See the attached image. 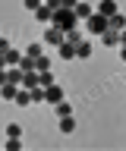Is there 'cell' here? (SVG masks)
Segmentation results:
<instances>
[{
	"label": "cell",
	"mask_w": 126,
	"mask_h": 151,
	"mask_svg": "<svg viewBox=\"0 0 126 151\" xmlns=\"http://www.w3.org/2000/svg\"><path fill=\"white\" fill-rule=\"evenodd\" d=\"M76 13L73 9H66V6H60V9H54V16H50V25H57L60 32H69V28H76Z\"/></svg>",
	"instance_id": "obj_1"
},
{
	"label": "cell",
	"mask_w": 126,
	"mask_h": 151,
	"mask_svg": "<svg viewBox=\"0 0 126 151\" xmlns=\"http://www.w3.org/2000/svg\"><path fill=\"white\" fill-rule=\"evenodd\" d=\"M85 28H88V35H101L107 28V16H101V13H91V16L85 19Z\"/></svg>",
	"instance_id": "obj_2"
},
{
	"label": "cell",
	"mask_w": 126,
	"mask_h": 151,
	"mask_svg": "<svg viewBox=\"0 0 126 151\" xmlns=\"http://www.w3.org/2000/svg\"><path fill=\"white\" fill-rule=\"evenodd\" d=\"M63 41H66V35H63L57 25H48V32H44V47H54V50H57Z\"/></svg>",
	"instance_id": "obj_3"
},
{
	"label": "cell",
	"mask_w": 126,
	"mask_h": 151,
	"mask_svg": "<svg viewBox=\"0 0 126 151\" xmlns=\"http://www.w3.org/2000/svg\"><path fill=\"white\" fill-rule=\"evenodd\" d=\"M44 101H48V104H57V101H63V88H60L57 82H54V85H48V88H44Z\"/></svg>",
	"instance_id": "obj_4"
},
{
	"label": "cell",
	"mask_w": 126,
	"mask_h": 151,
	"mask_svg": "<svg viewBox=\"0 0 126 151\" xmlns=\"http://www.w3.org/2000/svg\"><path fill=\"white\" fill-rule=\"evenodd\" d=\"M73 13H76V19H79V22H85V19L91 16V13H95V6H91V3H85V0H79Z\"/></svg>",
	"instance_id": "obj_5"
},
{
	"label": "cell",
	"mask_w": 126,
	"mask_h": 151,
	"mask_svg": "<svg viewBox=\"0 0 126 151\" xmlns=\"http://www.w3.org/2000/svg\"><path fill=\"white\" fill-rule=\"evenodd\" d=\"M95 13H101V16H107V19H110V16L117 13V0H101V3L95 6Z\"/></svg>",
	"instance_id": "obj_6"
},
{
	"label": "cell",
	"mask_w": 126,
	"mask_h": 151,
	"mask_svg": "<svg viewBox=\"0 0 126 151\" xmlns=\"http://www.w3.org/2000/svg\"><path fill=\"white\" fill-rule=\"evenodd\" d=\"M13 104H19V107H29V104H32V91L19 85V91H16V98H13Z\"/></svg>",
	"instance_id": "obj_7"
},
{
	"label": "cell",
	"mask_w": 126,
	"mask_h": 151,
	"mask_svg": "<svg viewBox=\"0 0 126 151\" xmlns=\"http://www.w3.org/2000/svg\"><path fill=\"white\" fill-rule=\"evenodd\" d=\"M35 85H38V69L22 73V88H35Z\"/></svg>",
	"instance_id": "obj_8"
},
{
	"label": "cell",
	"mask_w": 126,
	"mask_h": 151,
	"mask_svg": "<svg viewBox=\"0 0 126 151\" xmlns=\"http://www.w3.org/2000/svg\"><path fill=\"white\" fill-rule=\"evenodd\" d=\"M3 60H6V66H16L22 60V54L16 50V47H6V50H3Z\"/></svg>",
	"instance_id": "obj_9"
},
{
	"label": "cell",
	"mask_w": 126,
	"mask_h": 151,
	"mask_svg": "<svg viewBox=\"0 0 126 151\" xmlns=\"http://www.w3.org/2000/svg\"><path fill=\"white\" fill-rule=\"evenodd\" d=\"M6 82L22 85V69H19V66H6Z\"/></svg>",
	"instance_id": "obj_10"
},
{
	"label": "cell",
	"mask_w": 126,
	"mask_h": 151,
	"mask_svg": "<svg viewBox=\"0 0 126 151\" xmlns=\"http://www.w3.org/2000/svg\"><path fill=\"white\" fill-rule=\"evenodd\" d=\"M57 54L63 57V60H73V57H76V44H69V41H63V44L57 47Z\"/></svg>",
	"instance_id": "obj_11"
},
{
	"label": "cell",
	"mask_w": 126,
	"mask_h": 151,
	"mask_svg": "<svg viewBox=\"0 0 126 151\" xmlns=\"http://www.w3.org/2000/svg\"><path fill=\"white\" fill-rule=\"evenodd\" d=\"M50 16H54V9H50L48 3H41V6L35 9V19H38V22H50Z\"/></svg>",
	"instance_id": "obj_12"
},
{
	"label": "cell",
	"mask_w": 126,
	"mask_h": 151,
	"mask_svg": "<svg viewBox=\"0 0 126 151\" xmlns=\"http://www.w3.org/2000/svg\"><path fill=\"white\" fill-rule=\"evenodd\" d=\"M107 25H110V28H117V32H120V28H126V16H123V13H120V9H117L114 16L107 19Z\"/></svg>",
	"instance_id": "obj_13"
},
{
	"label": "cell",
	"mask_w": 126,
	"mask_h": 151,
	"mask_svg": "<svg viewBox=\"0 0 126 151\" xmlns=\"http://www.w3.org/2000/svg\"><path fill=\"white\" fill-rule=\"evenodd\" d=\"M16 91H19V85H13V82H3V85H0V94H3L6 101H13V98H16Z\"/></svg>",
	"instance_id": "obj_14"
},
{
	"label": "cell",
	"mask_w": 126,
	"mask_h": 151,
	"mask_svg": "<svg viewBox=\"0 0 126 151\" xmlns=\"http://www.w3.org/2000/svg\"><path fill=\"white\" fill-rule=\"evenodd\" d=\"M76 57L79 60H88V57H91V44H88V41H79L76 44Z\"/></svg>",
	"instance_id": "obj_15"
},
{
	"label": "cell",
	"mask_w": 126,
	"mask_h": 151,
	"mask_svg": "<svg viewBox=\"0 0 126 151\" xmlns=\"http://www.w3.org/2000/svg\"><path fill=\"white\" fill-rule=\"evenodd\" d=\"M73 129H76V120H73V113H69V116H60V132H66V135H69Z\"/></svg>",
	"instance_id": "obj_16"
},
{
	"label": "cell",
	"mask_w": 126,
	"mask_h": 151,
	"mask_svg": "<svg viewBox=\"0 0 126 151\" xmlns=\"http://www.w3.org/2000/svg\"><path fill=\"white\" fill-rule=\"evenodd\" d=\"M16 66H19L22 73H29V69H35V57H29V54H22V60H19V63H16Z\"/></svg>",
	"instance_id": "obj_17"
},
{
	"label": "cell",
	"mask_w": 126,
	"mask_h": 151,
	"mask_svg": "<svg viewBox=\"0 0 126 151\" xmlns=\"http://www.w3.org/2000/svg\"><path fill=\"white\" fill-rule=\"evenodd\" d=\"M35 69H38V73H44V69H50V57H48V54L35 57Z\"/></svg>",
	"instance_id": "obj_18"
},
{
	"label": "cell",
	"mask_w": 126,
	"mask_h": 151,
	"mask_svg": "<svg viewBox=\"0 0 126 151\" xmlns=\"http://www.w3.org/2000/svg\"><path fill=\"white\" fill-rule=\"evenodd\" d=\"M54 107H57V116H69V113H73V104L69 101H57Z\"/></svg>",
	"instance_id": "obj_19"
},
{
	"label": "cell",
	"mask_w": 126,
	"mask_h": 151,
	"mask_svg": "<svg viewBox=\"0 0 126 151\" xmlns=\"http://www.w3.org/2000/svg\"><path fill=\"white\" fill-rule=\"evenodd\" d=\"M25 54H29V57H41V54H44V44H41V41H35V44L25 47Z\"/></svg>",
	"instance_id": "obj_20"
},
{
	"label": "cell",
	"mask_w": 126,
	"mask_h": 151,
	"mask_svg": "<svg viewBox=\"0 0 126 151\" xmlns=\"http://www.w3.org/2000/svg\"><path fill=\"white\" fill-rule=\"evenodd\" d=\"M38 85H41V88H48V85H54V76H50V69L38 73Z\"/></svg>",
	"instance_id": "obj_21"
},
{
	"label": "cell",
	"mask_w": 126,
	"mask_h": 151,
	"mask_svg": "<svg viewBox=\"0 0 126 151\" xmlns=\"http://www.w3.org/2000/svg\"><path fill=\"white\" fill-rule=\"evenodd\" d=\"M63 35H66V41H69V44H79V41H82L79 28H69V32H63Z\"/></svg>",
	"instance_id": "obj_22"
},
{
	"label": "cell",
	"mask_w": 126,
	"mask_h": 151,
	"mask_svg": "<svg viewBox=\"0 0 126 151\" xmlns=\"http://www.w3.org/2000/svg\"><path fill=\"white\" fill-rule=\"evenodd\" d=\"M22 148V142L16 139V135H10V139H6V151H19Z\"/></svg>",
	"instance_id": "obj_23"
},
{
	"label": "cell",
	"mask_w": 126,
	"mask_h": 151,
	"mask_svg": "<svg viewBox=\"0 0 126 151\" xmlns=\"http://www.w3.org/2000/svg\"><path fill=\"white\" fill-rule=\"evenodd\" d=\"M41 3H44V0H22V6L29 9V13H35V9H38Z\"/></svg>",
	"instance_id": "obj_24"
},
{
	"label": "cell",
	"mask_w": 126,
	"mask_h": 151,
	"mask_svg": "<svg viewBox=\"0 0 126 151\" xmlns=\"http://www.w3.org/2000/svg\"><path fill=\"white\" fill-rule=\"evenodd\" d=\"M6 135H16V139H19V135H22V126H19V123H10V126H6Z\"/></svg>",
	"instance_id": "obj_25"
},
{
	"label": "cell",
	"mask_w": 126,
	"mask_h": 151,
	"mask_svg": "<svg viewBox=\"0 0 126 151\" xmlns=\"http://www.w3.org/2000/svg\"><path fill=\"white\" fill-rule=\"evenodd\" d=\"M76 3L79 0H60V6H66V9H76Z\"/></svg>",
	"instance_id": "obj_26"
},
{
	"label": "cell",
	"mask_w": 126,
	"mask_h": 151,
	"mask_svg": "<svg viewBox=\"0 0 126 151\" xmlns=\"http://www.w3.org/2000/svg\"><path fill=\"white\" fill-rule=\"evenodd\" d=\"M44 3H48L50 9H60V0H44Z\"/></svg>",
	"instance_id": "obj_27"
},
{
	"label": "cell",
	"mask_w": 126,
	"mask_h": 151,
	"mask_svg": "<svg viewBox=\"0 0 126 151\" xmlns=\"http://www.w3.org/2000/svg\"><path fill=\"white\" fill-rule=\"evenodd\" d=\"M6 47H10V41H6V38H0V54H3Z\"/></svg>",
	"instance_id": "obj_28"
},
{
	"label": "cell",
	"mask_w": 126,
	"mask_h": 151,
	"mask_svg": "<svg viewBox=\"0 0 126 151\" xmlns=\"http://www.w3.org/2000/svg\"><path fill=\"white\" fill-rule=\"evenodd\" d=\"M120 60L126 63V44H120Z\"/></svg>",
	"instance_id": "obj_29"
},
{
	"label": "cell",
	"mask_w": 126,
	"mask_h": 151,
	"mask_svg": "<svg viewBox=\"0 0 126 151\" xmlns=\"http://www.w3.org/2000/svg\"><path fill=\"white\" fill-rule=\"evenodd\" d=\"M3 82H6V69H0V85H3Z\"/></svg>",
	"instance_id": "obj_30"
},
{
	"label": "cell",
	"mask_w": 126,
	"mask_h": 151,
	"mask_svg": "<svg viewBox=\"0 0 126 151\" xmlns=\"http://www.w3.org/2000/svg\"><path fill=\"white\" fill-rule=\"evenodd\" d=\"M0 69H6V60H3V54H0Z\"/></svg>",
	"instance_id": "obj_31"
}]
</instances>
